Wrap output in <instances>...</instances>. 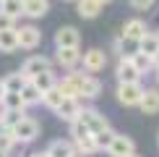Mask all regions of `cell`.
I'll return each mask as SVG.
<instances>
[{"label":"cell","mask_w":159,"mask_h":157,"mask_svg":"<svg viewBox=\"0 0 159 157\" xmlns=\"http://www.w3.org/2000/svg\"><path fill=\"white\" fill-rule=\"evenodd\" d=\"M81 55L84 52L78 47H57L55 50V63L60 65L63 71H73L78 63H81Z\"/></svg>","instance_id":"6"},{"label":"cell","mask_w":159,"mask_h":157,"mask_svg":"<svg viewBox=\"0 0 159 157\" xmlns=\"http://www.w3.org/2000/svg\"><path fill=\"white\" fill-rule=\"evenodd\" d=\"M138 107H141V113L143 115H157L159 113V89H146L143 92V97H141V105H138Z\"/></svg>","instance_id":"15"},{"label":"cell","mask_w":159,"mask_h":157,"mask_svg":"<svg viewBox=\"0 0 159 157\" xmlns=\"http://www.w3.org/2000/svg\"><path fill=\"white\" fill-rule=\"evenodd\" d=\"M73 144H76L78 155H84V157H91V155H97V152H99V147H97V141H94V134L84 136V139H76Z\"/></svg>","instance_id":"23"},{"label":"cell","mask_w":159,"mask_h":157,"mask_svg":"<svg viewBox=\"0 0 159 157\" xmlns=\"http://www.w3.org/2000/svg\"><path fill=\"white\" fill-rule=\"evenodd\" d=\"M154 68H159V55H157V58H154Z\"/></svg>","instance_id":"35"},{"label":"cell","mask_w":159,"mask_h":157,"mask_svg":"<svg viewBox=\"0 0 159 157\" xmlns=\"http://www.w3.org/2000/svg\"><path fill=\"white\" fill-rule=\"evenodd\" d=\"M81 102H78V97H65V100L57 105V110H55V115L60 118V121H65V123H73V121H78V115H81Z\"/></svg>","instance_id":"7"},{"label":"cell","mask_w":159,"mask_h":157,"mask_svg":"<svg viewBox=\"0 0 159 157\" xmlns=\"http://www.w3.org/2000/svg\"><path fill=\"white\" fill-rule=\"evenodd\" d=\"M102 3H104V5H107V3H112V0H102Z\"/></svg>","instance_id":"38"},{"label":"cell","mask_w":159,"mask_h":157,"mask_svg":"<svg viewBox=\"0 0 159 157\" xmlns=\"http://www.w3.org/2000/svg\"><path fill=\"white\" fill-rule=\"evenodd\" d=\"M13 26H16V18L8 16V13L0 8V29H13Z\"/></svg>","instance_id":"31"},{"label":"cell","mask_w":159,"mask_h":157,"mask_svg":"<svg viewBox=\"0 0 159 157\" xmlns=\"http://www.w3.org/2000/svg\"><path fill=\"white\" fill-rule=\"evenodd\" d=\"M29 81L21 71H16V74H8V76H3V84H5V92H21L24 89V84Z\"/></svg>","instance_id":"25"},{"label":"cell","mask_w":159,"mask_h":157,"mask_svg":"<svg viewBox=\"0 0 159 157\" xmlns=\"http://www.w3.org/2000/svg\"><path fill=\"white\" fill-rule=\"evenodd\" d=\"M81 65H84V71H89V74H99V71H104V65H107V52L99 50V47L86 50L81 55Z\"/></svg>","instance_id":"4"},{"label":"cell","mask_w":159,"mask_h":157,"mask_svg":"<svg viewBox=\"0 0 159 157\" xmlns=\"http://www.w3.org/2000/svg\"><path fill=\"white\" fill-rule=\"evenodd\" d=\"M0 157H8V152H5V149H0Z\"/></svg>","instance_id":"37"},{"label":"cell","mask_w":159,"mask_h":157,"mask_svg":"<svg viewBox=\"0 0 159 157\" xmlns=\"http://www.w3.org/2000/svg\"><path fill=\"white\" fill-rule=\"evenodd\" d=\"M50 11V0H24V16L29 18H42Z\"/></svg>","instance_id":"17"},{"label":"cell","mask_w":159,"mask_h":157,"mask_svg":"<svg viewBox=\"0 0 159 157\" xmlns=\"http://www.w3.org/2000/svg\"><path fill=\"white\" fill-rule=\"evenodd\" d=\"M70 78L76 81V87H78V94L84 97V100H97L99 94H102V81L94 76V74H89V71H70Z\"/></svg>","instance_id":"1"},{"label":"cell","mask_w":159,"mask_h":157,"mask_svg":"<svg viewBox=\"0 0 159 157\" xmlns=\"http://www.w3.org/2000/svg\"><path fill=\"white\" fill-rule=\"evenodd\" d=\"M13 134H16L18 144H29V141H34L37 136H39V123L34 121V118L24 115L21 121H18L16 126H13Z\"/></svg>","instance_id":"3"},{"label":"cell","mask_w":159,"mask_h":157,"mask_svg":"<svg viewBox=\"0 0 159 157\" xmlns=\"http://www.w3.org/2000/svg\"><path fill=\"white\" fill-rule=\"evenodd\" d=\"M21 94H24V102L29 105V107H31V105H42V92L37 89V84L31 81V78H29V81L24 84V89H21Z\"/></svg>","instance_id":"22"},{"label":"cell","mask_w":159,"mask_h":157,"mask_svg":"<svg viewBox=\"0 0 159 157\" xmlns=\"http://www.w3.org/2000/svg\"><path fill=\"white\" fill-rule=\"evenodd\" d=\"M78 121H84L86 126L91 128V134L110 128V121H107V118H104L102 113H99L97 107H84V110H81V115H78Z\"/></svg>","instance_id":"8"},{"label":"cell","mask_w":159,"mask_h":157,"mask_svg":"<svg viewBox=\"0 0 159 157\" xmlns=\"http://www.w3.org/2000/svg\"><path fill=\"white\" fill-rule=\"evenodd\" d=\"M115 76L117 81H141V71H138V65L133 63V58L130 55H120V60H117V68H115Z\"/></svg>","instance_id":"5"},{"label":"cell","mask_w":159,"mask_h":157,"mask_svg":"<svg viewBox=\"0 0 159 157\" xmlns=\"http://www.w3.org/2000/svg\"><path fill=\"white\" fill-rule=\"evenodd\" d=\"M143 84L141 81H117V102L125 107H138L143 97Z\"/></svg>","instance_id":"2"},{"label":"cell","mask_w":159,"mask_h":157,"mask_svg":"<svg viewBox=\"0 0 159 157\" xmlns=\"http://www.w3.org/2000/svg\"><path fill=\"white\" fill-rule=\"evenodd\" d=\"M47 68H52L50 58H44V55H31L29 60L21 65V74H24L26 78H34L37 74H42V71H47Z\"/></svg>","instance_id":"12"},{"label":"cell","mask_w":159,"mask_h":157,"mask_svg":"<svg viewBox=\"0 0 159 157\" xmlns=\"http://www.w3.org/2000/svg\"><path fill=\"white\" fill-rule=\"evenodd\" d=\"M76 157H81V155H76Z\"/></svg>","instance_id":"42"},{"label":"cell","mask_w":159,"mask_h":157,"mask_svg":"<svg viewBox=\"0 0 159 157\" xmlns=\"http://www.w3.org/2000/svg\"><path fill=\"white\" fill-rule=\"evenodd\" d=\"M47 152H50L52 157H76L78 149H76L73 139H55V141H50Z\"/></svg>","instance_id":"14"},{"label":"cell","mask_w":159,"mask_h":157,"mask_svg":"<svg viewBox=\"0 0 159 157\" xmlns=\"http://www.w3.org/2000/svg\"><path fill=\"white\" fill-rule=\"evenodd\" d=\"M157 81H159V68H157Z\"/></svg>","instance_id":"39"},{"label":"cell","mask_w":159,"mask_h":157,"mask_svg":"<svg viewBox=\"0 0 159 157\" xmlns=\"http://www.w3.org/2000/svg\"><path fill=\"white\" fill-rule=\"evenodd\" d=\"M115 131H112V128H104V131H97V134H94V141H97V147H99V152H107V149H110V144L112 141H115Z\"/></svg>","instance_id":"26"},{"label":"cell","mask_w":159,"mask_h":157,"mask_svg":"<svg viewBox=\"0 0 159 157\" xmlns=\"http://www.w3.org/2000/svg\"><path fill=\"white\" fill-rule=\"evenodd\" d=\"M65 3H76V0H65Z\"/></svg>","instance_id":"41"},{"label":"cell","mask_w":159,"mask_h":157,"mask_svg":"<svg viewBox=\"0 0 159 157\" xmlns=\"http://www.w3.org/2000/svg\"><path fill=\"white\" fill-rule=\"evenodd\" d=\"M5 128H8V126H5V123H3V121H0V131H5Z\"/></svg>","instance_id":"36"},{"label":"cell","mask_w":159,"mask_h":157,"mask_svg":"<svg viewBox=\"0 0 159 157\" xmlns=\"http://www.w3.org/2000/svg\"><path fill=\"white\" fill-rule=\"evenodd\" d=\"M29 157H52V155L47 152V149H44V152H34V155H29Z\"/></svg>","instance_id":"33"},{"label":"cell","mask_w":159,"mask_h":157,"mask_svg":"<svg viewBox=\"0 0 159 157\" xmlns=\"http://www.w3.org/2000/svg\"><path fill=\"white\" fill-rule=\"evenodd\" d=\"M57 87H60V92L65 97H78L81 100V94H78V87H76V81L70 78V74L65 76V78H57Z\"/></svg>","instance_id":"27"},{"label":"cell","mask_w":159,"mask_h":157,"mask_svg":"<svg viewBox=\"0 0 159 157\" xmlns=\"http://www.w3.org/2000/svg\"><path fill=\"white\" fill-rule=\"evenodd\" d=\"M0 8L8 13V16L18 18V16H24V0H3V3H0Z\"/></svg>","instance_id":"28"},{"label":"cell","mask_w":159,"mask_h":157,"mask_svg":"<svg viewBox=\"0 0 159 157\" xmlns=\"http://www.w3.org/2000/svg\"><path fill=\"white\" fill-rule=\"evenodd\" d=\"M63 100H65V94L60 92V87H52V89H47V92L42 94V105H44V107H50L52 113L57 110V105H60Z\"/></svg>","instance_id":"21"},{"label":"cell","mask_w":159,"mask_h":157,"mask_svg":"<svg viewBox=\"0 0 159 157\" xmlns=\"http://www.w3.org/2000/svg\"><path fill=\"white\" fill-rule=\"evenodd\" d=\"M0 3H3V0H0Z\"/></svg>","instance_id":"43"},{"label":"cell","mask_w":159,"mask_h":157,"mask_svg":"<svg viewBox=\"0 0 159 157\" xmlns=\"http://www.w3.org/2000/svg\"><path fill=\"white\" fill-rule=\"evenodd\" d=\"M39 42H42V31L37 29V26H21L18 29V47L21 50H37Z\"/></svg>","instance_id":"9"},{"label":"cell","mask_w":159,"mask_h":157,"mask_svg":"<svg viewBox=\"0 0 159 157\" xmlns=\"http://www.w3.org/2000/svg\"><path fill=\"white\" fill-rule=\"evenodd\" d=\"M130 58H133V63L138 65V71H141V74H146V71H151V68H154V58L143 55L141 50H138V52H133Z\"/></svg>","instance_id":"29"},{"label":"cell","mask_w":159,"mask_h":157,"mask_svg":"<svg viewBox=\"0 0 159 157\" xmlns=\"http://www.w3.org/2000/svg\"><path fill=\"white\" fill-rule=\"evenodd\" d=\"M3 94H5V84H3V78H0V100H3Z\"/></svg>","instance_id":"34"},{"label":"cell","mask_w":159,"mask_h":157,"mask_svg":"<svg viewBox=\"0 0 159 157\" xmlns=\"http://www.w3.org/2000/svg\"><path fill=\"white\" fill-rule=\"evenodd\" d=\"M130 5H133L136 11H149L151 5H154V0H130Z\"/></svg>","instance_id":"32"},{"label":"cell","mask_w":159,"mask_h":157,"mask_svg":"<svg viewBox=\"0 0 159 157\" xmlns=\"http://www.w3.org/2000/svg\"><path fill=\"white\" fill-rule=\"evenodd\" d=\"M136 152V144L130 136H125V134H117L115 136V141L110 144V149H107V155L110 157H130Z\"/></svg>","instance_id":"10"},{"label":"cell","mask_w":159,"mask_h":157,"mask_svg":"<svg viewBox=\"0 0 159 157\" xmlns=\"http://www.w3.org/2000/svg\"><path fill=\"white\" fill-rule=\"evenodd\" d=\"M0 102H3L8 110H26V107H29V105L24 102V94H21V92H5Z\"/></svg>","instance_id":"24"},{"label":"cell","mask_w":159,"mask_h":157,"mask_svg":"<svg viewBox=\"0 0 159 157\" xmlns=\"http://www.w3.org/2000/svg\"><path fill=\"white\" fill-rule=\"evenodd\" d=\"M138 50L149 58H157L159 55V31H146L143 39L138 42Z\"/></svg>","instance_id":"18"},{"label":"cell","mask_w":159,"mask_h":157,"mask_svg":"<svg viewBox=\"0 0 159 157\" xmlns=\"http://www.w3.org/2000/svg\"><path fill=\"white\" fill-rule=\"evenodd\" d=\"M18 144L16 139V134H13V128H5V131H0V149H5V152H11L13 147Z\"/></svg>","instance_id":"30"},{"label":"cell","mask_w":159,"mask_h":157,"mask_svg":"<svg viewBox=\"0 0 159 157\" xmlns=\"http://www.w3.org/2000/svg\"><path fill=\"white\" fill-rule=\"evenodd\" d=\"M102 8H104L102 0H76V11L81 18H97Z\"/></svg>","instance_id":"16"},{"label":"cell","mask_w":159,"mask_h":157,"mask_svg":"<svg viewBox=\"0 0 159 157\" xmlns=\"http://www.w3.org/2000/svg\"><path fill=\"white\" fill-rule=\"evenodd\" d=\"M146 31H149V29H146V21H143V18H128L120 34H123L125 39H133V42H141Z\"/></svg>","instance_id":"13"},{"label":"cell","mask_w":159,"mask_h":157,"mask_svg":"<svg viewBox=\"0 0 159 157\" xmlns=\"http://www.w3.org/2000/svg\"><path fill=\"white\" fill-rule=\"evenodd\" d=\"M31 81L37 84V89L42 92H47V89H52V87H57V76H55V71L52 68H47V71H42V74H37L34 78H31Z\"/></svg>","instance_id":"20"},{"label":"cell","mask_w":159,"mask_h":157,"mask_svg":"<svg viewBox=\"0 0 159 157\" xmlns=\"http://www.w3.org/2000/svg\"><path fill=\"white\" fill-rule=\"evenodd\" d=\"M18 50V29H0V52H16Z\"/></svg>","instance_id":"19"},{"label":"cell","mask_w":159,"mask_h":157,"mask_svg":"<svg viewBox=\"0 0 159 157\" xmlns=\"http://www.w3.org/2000/svg\"><path fill=\"white\" fill-rule=\"evenodd\" d=\"M130 157H141V155H136V152H133V155H130Z\"/></svg>","instance_id":"40"},{"label":"cell","mask_w":159,"mask_h":157,"mask_svg":"<svg viewBox=\"0 0 159 157\" xmlns=\"http://www.w3.org/2000/svg\"><path fill=\"white\" fill-rule=\"evenodd\" d=\"M55 47H81V34L73 26H60L55 31Z\"/></svg>","instance_id":"11"}]
</instances>
